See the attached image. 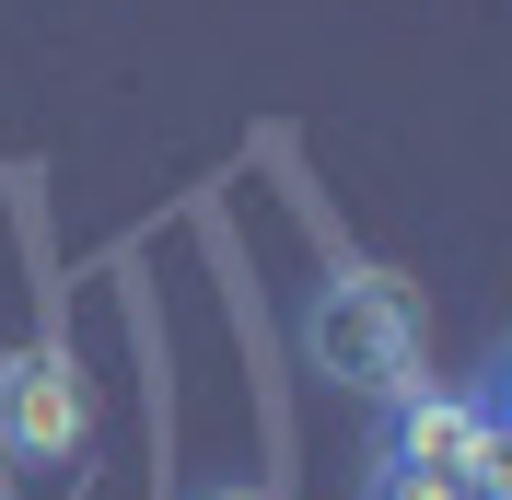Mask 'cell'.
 Listing matches in <instances>:
<instances>
[{
	"label": "cell",
	"mask_w": 512,
	"mask_h": 500,
	"mask_svg": "<svg viewBox=\"0 0 512 500\" xmlns=\"http://www.w3.org/2000/svg\"><path fill=\"white\" fill-rule=\"evenodd\" d=\"M198 500H280V489H256V477H245V489H198Z\"/></svg>",
	"instance_id": "3"
},
{
	"label": "cell",
	"mask_w": 512,
	"mask_h": 500,
	"mask_svg": "<svg viewBox=\"0 0 512 500\" xmlns=\"http://www.w3.org/2000/svg\"><path fill=\"white\" fill-rule=\"evenodd\" d=\"M0 442L12 454H70L82 442V384L47 349H0Z\"/></svg>",
	"instance_id": "2"
},
{
	"label": "cell",
	"mask_w": 512,
	"mask_h": 500,
	"mask_svg": "<svg viewBox=\"0 0 512 500\" xmlns=\"http://www.w3.org/2000/svg\"><path fill=\"white\" fill-rule=\"evenodd\" d=\"M303 361L361 396H408L419 384V291L384 280V268H350L303 303Z\"/></svg>",
	"instance_id": "1"
}]
</instances>
